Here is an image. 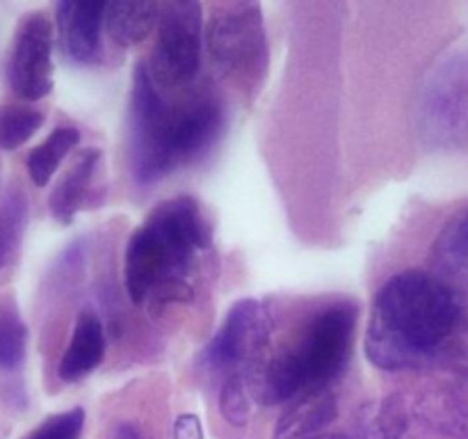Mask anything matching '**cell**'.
<instances>
[{
  "label": "cell",
  "mask_w": 468,
  "mask_h": 439,
  "mask_svg": "<svg viewBox=\"0 0 468 439\" xmlns=\"http://www.w3.org/2000/svg\"><path fill=\"white\" fill-rule=\"evenodd\" d=\"M464 320L460 293L437 274L407 270L379 288L366 329V355L382 370L425 364Z\"/></svg>",
  "instance_id": "cell-1"
},
{
  "label": "cell",
  "mask_w": 468,
  "mask_h": 439,
  "mask_svg": "<svg viewBox=\"0 0 468 439\" xmlns=\"http://www.w3.org/2000/svg\"><path fill=\"white\" fill-rule=\"evenodd\" d=\"M210 247V227L192 197H176L151 210L128 241L123 282L135 305L192 297V273Z\"/></svg>",
  "instance_id": "cell-2"
},
{
  "label": "cell",
  "mask_w": 468,
  "mask_h": 439,
  "mask_svg": "<svg viewBox=\"0 0 468 439\" xmlns=\"http://www.w3.org/2000/svg\"><path fill=\"white\" fill-rule=\"evenodd\" d=\"M219 131L222 108L218 101L204 96L169 105L149 69L137 64L131 94V151L137 183H154L197 160L218 140Z\"/></svg>",
  "instance_id": "cell-3"
},
{
  "label": "cell",
  "mask_w": 468,
  "mask_h": 439,
  "mask_svg": "<svg viewBox=\"0 0 468 439\" xmlns=\"http://www.w3.org/2000/svg\"><path fill=\"white\" fill-rule=\"evenodd\" d=\"M356 320L359 309L347 300L320 309L291 348L251 366L247 378L251 398L261 405H279L306 391L329 389L347 369Z\"/></svg>",
  "instance_id": "cell-4"
},
{
  "label": "cell",
  "mask_w": 468,
  "mask_h": 439,
  "mask_svg": "<svg viewBox=\"0 0 468 439\" xmlns=\"http://www.w3.org/2000/svg\"><path fill=\"white\" fill-rule=\"evenodd\" d=\"M201 64V5L190 0L160 5L158 41L151 58V78L160 87L195 80Z\"/></svg>",
  "instance_id": "cell-5"
},
{
  "label": "cell",
  "mask_w": 468,
  "mask_h": 439,
  "mask_svg": "<svg viewBox=\"0 0 468 439\" xmlns=\"http://www.w3.org/2000/svg\"><path fill=\"white\" fill-rule=\"evenodd\" d=\"M206 46L222 73H256L263 69L268 44L259 5L238 3L215 12L206 30Z\"/></svg>",
  "instance_id": "cell-6"
},
{
  "label": "cell",
  "mask_w": 468,
  "mask_h": 439,
  "mask_svg": "<svg viewBox=\"0 0 468 439\" xmlns=\"http://www.w3.org/2000/svg\"><path fill=\"white\" fill-rule=\"evenodd\" d=\"M272 332V320L268 311L256 300H240L229 309L227 318L219 325L215 337L206 346L204 359L210 369H236L254 366L261 361Z\"/></svg>",
  "instance_id": "cell-7"
},
{
  "label": "cell",
  "mask_w": 468,
  "mask_h": 439,
  "mask_svg": "<svg viewBox=\"0 0 468 439\" xmlns=\"http://www.w3.org/2000/svg\"><path fill=\"white\" fill-rule=\"evenodd\" d=\"M7 78L21 99H44L53 90V26L44 14L21 21L9 53Z\"/></svg>",
  "instance_id": "cell-8"
},
{
  "label": "cell",
  "mask_w": 468,
  "mask_h": 439,
  "mask_svg": "<svg viewBox=\"0 0 468 439\" xmlns=\"http://www.w3.org/2000/svg\"><path fill=\"white\" fill-rule=\"evenodd\" d=\"M105 7L108 3L99 0H64L58 5L59 39L73 62H91L99 55Z\"/></svg>",
  "instance_id": "cell-9"
},
{
  "label": "cell",
  "mask_w": 468,
  "mask_h": 439,
  "mask_svg": "<svg viewBox=\"0 0 468 439\" xmlns=\"http://www.w3.org/2000/svg\"><path fill=\"white\" fill-rule=\"evenodd\" d=\"M425 423L451 437L468 439V370L451 375L419 402Z\"/></svg>",
  "instance_id": "cell-10"
},
{
  "label": "cell",
  "mask_w": 468,
  "mask_h": 439,
  "mask_svg": "<svg viewBox=\"0 0 468 439\" xmlns=\"http://www.w3.org/2000/svg\"><path fill=\"white\" fill-rule=\"evenodd\" d=\"M338 414L336 396L329 389L306 391L279 416L274 439H311L327 428Z\"/></svg>",
  "instance_id": "cell-11"
},
{
  "label": "cell",
  "mask_w": 468,
  "mask_h": 439,
  "mask_svg": "<svg viewBox=\"0 0 468 439\" xmlns=\"http://www.w3.org/2000/svg\"><path fill=\"white\" fill-rule=\"evenodd\" d=\"M105 332L94 311H82L73 327V337L59 361L58 375L62 382H78L103 361Z\"/></svg>",
  "instance_id": "cell-12"
},
{
  "label": "cell",
  "mask_w": 468,
  "mask_h": 439,
  "mask_svg": "<svg viewBox=\"0 0 468 439\" xmlns=\"http://www.w3.org/2000/svg\"><path fill=\"white\" fill-rule=\"evenodd\" d=\"M432 270L448 286H468V206L457 210L430 252Z\"/></svg>",
  "instance_id": "cell-13"
},
{
  "label": "cell",
  "mask_w": 468,
  "mask_h": 439,
  "mask_svg": "<svg viewBox=\"0 0 468 439\" xmlns=\"http://www.w3.org/2000/svg\"><path fill=\"white\" fill-rule=\"evenodd\" d=\"M160 21V5L151 0H114L105 7V30L122 48L140 44Z\"/></svg>",
  "instance_id": "cell-14"
},
{
  "label": "cell",
  "mask_w": 468,
  "mask_h": 439,
  "mask_svg": "<svg viewBox=\"0 0 468 439\" xmlns=\"http://www.w3.org/2000/svg\"><path fill=\"white\" fill-rule=\"evenodd\" d=\"M101 154L96 149H87L78 155L76 163L71 165L67 174L59 178L55 190L50 192V213L58 222L71 224L80 206L85 204L87 190H90L91 177L96 172Z\"/></svg>",
  "instance_id": "cell-15"
},
{
  "label": "cell",
  "mask_w": 468,
  "mask_h": 439,
  "mask_svg": "<svg viewBox=\"0 0 468 439\" xmlns=\"http://www.w3.org/2000/svg\"><path fill=\"white\" fill-rule=\"evenodd\" d=\"M356 437L359 439H414L411 419L402 398L368 402L356 414Z\"/></svg>",
  "instance_id": "cell-16"
},
{
  "label": "cell",
  "mask_w": 468,
  "mask_h": 439,
  "mask_svg": "<svg viewBox=\"0 0 468 439\" xmlns=\"http://www.w3.org/2000/svg\"><path fill=\"white\" fill-rule=\"evenodd\" d=\"M78 140H80V133L76 126H58L39 146H35L27 155V174L32 183L46 186L69 151L78 145Z\"/></svg>",
  "instance_id": "cell-17"
},
{
  "label": "cell",
  "mask_w": 468,
  "mask_h": 439,
  "mask_svg": "<svg viewBox=\"0 0 468 439\" xmlns=\"http://www.w3.org/2000/svg\"><path fill=\"white\" fill-rule=\"evenodd\" d=\"M44 123V114L23 105H0V146L14 151L26 145Z\"/></svg>",
  "instance_id": "cell-18"
},
{
  "label": "cell",
  "mask_w": 468,
  "mask_h": 439,
  "mask_svg": "<svg viewBox=\"0 0 468 439\" xmlns=\"http://www.w3.org/2000/svg\"><path fill=\"white\" fill-rule=\"evenodd\" d=\"M27 329L14 309H0V369H18L26 357Z\"/></svg>",
  "instance_id": "cell-19"
},
{
  "label": "cell",
  "mask_w": 468,
  "mask_h": 439,
  "mask_svg": "<svg viewBox=\"0 0 468 439\" xmlns=\"http://www.w3.org/2000/svg\"><path fill=\"white\" fill-rule=\"evenodd\" d=\"M219 407L229 423L233 425H247L251 412V391L247 378L242 373H233L231 378L224 382L222 396H219Z\"/></svg>",
  "instance_id": "cell-20"
},
{
  "label": "cell",
  "mask_w": 468,
  "mask_h": 439,
  "mask_svg": "<svg viewBox=\"0 0 468 439\" xmlns=\"http://www.w3.org/2000/svg\"><path fill=\"white\" fill-rule=\"evenodd\" d=\"M85 428V412L80 407L48 416L26 439H80Z\"/></svg>",
  "instance_id": "cell-21"
},
{
  "label": "cell",
  "mask_w": 468,
  "mask_h": 439,
  "mask_svg": "<svg viewBox=\"0 0 468 439\" xmlns=\"http://www.w3.org/2000/svg\"><path fill=\"white\" fill-rule=\"evenodd\" d=\"M23 224V201L9 199L0 210V268L9 261Z\"/></svg>",
  "instance_id": "cell-22"
},
{
  "label": "cell",
  "mask_w": 468,
  "mask_h": 439,
  "mask_svg": "<svg viewBox=\"0 0 468 439\" xmlns=\"http://www.w3.org/2000/svg\"><path fill=\"white\" fill-rule=\"evenodd\" d=\"M174 439H204V428L197 414H181L174 423Z\"/></svg>",
  "instance_id": "cell-23"
},
{
  "label": "cell",
  "mask_w": 468,
  "mask_h": 439,
  "mask_svg": "<svg viewBox=\"0 0 468 439\" xmlns=\"http://www.w3.org/2000/svg\"><path fill=\"white\" fill-rule=\"evenodd\" d=\"M112 439H142L140 437V433H137L135 428H133V425H119L117 428V433H114V437Z\"/></svg>",
  "instance_id": "cell-24"
},
{
  "label": "cell",
  "mask_w": 468,
  "mask_h": 439,
  "mask_svg": "<svg viewBox=\"0 0 468 439\" xmlns=\"http://www.w3.org/2000/svg\"><path fill=\"white\" fill-rule=\"evenodd\" d=\"M311 439H350L346 437V434H338V433H327V434H315V437Z\"/></svg>",
  "instance_id": "cell-25"
}]
</instances>
